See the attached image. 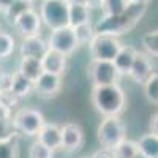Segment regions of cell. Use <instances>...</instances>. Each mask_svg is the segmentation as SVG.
<instances>
[{
	"mask_svg": "<svg viewBox=\"0 0 158 158\" xmlns=\"http://www.w3.org/2000/svg\"><path fill=\"white\" fill-rule=\"evenodd\" d=\"M48 46L49 49L59 51L65 56H70L76 51V48L79 46L77 38L74 33V29L71 25H65V27L51 30L49 40H48Z\"/></svg>",
	"mask_w": 158,
	"mask_h": 158,
	"instance_id": "52a82bcc",
	"label": "cell"
},
{
	"mask_svg": "<svg viewBox=\"0 0 158 158\" xmlns=\"http://www.w3.org/2000/svg\"><path fill=\"white\" fill-rule=\"evenodd\" d=\"M153 74V63L149 57V54L146 52H136V57L133 62V67H131L128 76L133 79L136 84H146V81Z\"/></svg>",
	"mask_w": 158,
	"mask_h": 158,
	"instance_id": "30bf717a",
	"label": "cell"
},
{
	"mask_svg": "<svg viewBox=\"0 0 158 158\" xmlns=\"http://www.w3.org/2000/svg\"><path fill=\"white\" fill-rule=\"evenodd\" d=\"M67 3L71 5V3H81V5H87L85 0H67Z\"/></svg>",
	"mask_w": 158,
	"mask_h": 158,
	"instance_id": "e575fe53",
	"label": "cell"
},
{
	"mask_svg": "<svg viewBox=\"0 0 158 158\" xmlns=\"http://www.w3.org/2000/svg\"><path fill=\"white\" fill-rule=\"evenodd\" d=\"M123 44L120 43V40L117 36H111V35H97L92 38V41L89 43V49H90V56L95 60H106V62H112L115 59V56L118 54Z\"/></svg>",
	"mask_w": 158,
	"mask_h": 158,
	"instance_id": "8992f818",
	"label": "cell"
},
{
	"mask_svg": "<svg viewBox=\"0 0 158 158\" xmlns=\"http://www.w3.org/2000/svg\"><path fill=\"white\" fill-rule=\"evenodd\" d=\"M33 90V82L30 79H27L22 73L16 71L15 74H11V87H10V94L15 98H22L27 97L30 92Z\"/></svg>",
	"mask_w": 158,
	"mask_h": 158,
	"instance_id": "ac0fdd59",
	"label": "cell"
},
{
	"mask_svg": "<svg viewBox=\"0 0 158 158\" xmlns=\"http://www.w3.org/2000/svg\"><path fill=\"white\" fill-rule=\"evenodd\" d=\"M41 16H40V13L35 11L33 8L32 10H27L25 13L15 21V29L16 32L25 38V36H35V35H40V30H41Z\"/></svg>",
	"mask_w": 158,
	"mask_h": 158,
	"instance_id": "9c48e42d",
	"label": "cell"
},
{
	"mask_svg": "<svg viewBox=\"0 0 158 158\" xmlns=\"http://www.w3.org/2000/svg\"><path fill=\"white\" fill-rule=\"evenodd\" d=\"M41 65H43V70L46 73L62 76L65 73V70H67V56L59 52V51L48 49L46 54L41 59Z\"/></svg>",
	"mask_w": 158,
	"mask_h": 158,
	"instance_id": "9a60e30c",
	"label": "cell"
},
{
	"mask_svg": "<svg viewBox=\"0 0 158 158\" xmlns=\"http://www.w3.org/2000/svg\"><path fill=\"white\" fill-rule=\"evenodd\" d=\"M141 43H142L144 49L147 51L149 56H156L158 57V29L144 33L142 38H141Z\"/></svg>",
	"mask_w": 158,
	"mask_h": 158,
	"instance_id": "484cf974",
	"label": "cell"
},
{
	"mask_svg": "<svg viewBox=\"0 0 158 158\" xmlns=\"http://www.w3.org/2000/svg\"><path fill=\"white\" fill-rule=\"evenodd\" d=\"M84 144V130L76 122H68L62 127V149L74 152Z\"/></svg>",
	"mask_w": 158,
	"mask_h": 158,
	"instance_id": "8fae6325",
	"label": "cell"
},
{
	"mask_svg": "<svg viewBox=\"0 0 158 158\" xmlns=\"http://www.w3.org/2000/svg\"><path fill=\"white\" fill-rule=\"evenodd\" d=\"M73 29H74V33H76L79 46H81V44H89L92 41V38L95 36L94 25H92L90 22L82 24V25H77V27H73Z\"/></svg>",
	"mask_w": 158,
	"mask_h": 158,
	"instance_id": "f1b7e54d",
	"label": "cell"
},
{
	"mask_svg": "<svg viewBox=\"0 0 158 158\" xmlns=\"http://www.w3.org/2000/svg\"><path fill=\"white\" fill-rule=\"evenodd\" d=\"M130 0H103L101 2V11L106 16H117L120 13L125 11V8L128 6Z\"/></svg>",
	"mask_w": 158,
	"mask_h": 158,
	"instance_id": "cb8c5ba5",
	"label": "cell"
},
{
	"mask_svg": "<svg viewBox=\"0 0 158 158\" xmlns=\"http://www.w3.org/2000/svg\"><path fill=\"white\" fill-rule=\"evenodd\" d=\"M36 136H38V142L44 144L46 147L52 150L62 149V127H59L57 123L44 122V125L38 131Z\"/></svg>",
	"mask_w": 158,
	"mask_h": 158,
	"instance_id": "5bb4252c",
	"label": "cell"
},
{
	"mask_svg": "<svg viewBox=\"0 0 158 158\" xmlns=\"http://www.w3.org/2000/svg\"><path fill=\"white\" fill-rule=\"evenodd\" d=\"M43 125H44L43 114L33 108H22L13 115L15 131L16 133H22L25 136H36Z\"/></svg>",
	"mask_w": 158,
	"mask_h": 158,
	"instance_id": "5b68a950",
	"label": "cell"
},
{
	"mask_svg": "<svg viewBox=\"0 0 158 158\" xmlns=\"http://www.w3.org/2000/svg\"><path fill=\"white\" fill-rule=\"evenodd\" d=\"M130 2H135V3H146V5H147L150 0H130Z\"/></svg>",
	"mask_w": 158,
	"mask_h": 158,
	"instance_id": "d590c367",
	"label": "cell"
},
{
	"mask_svg": "<svg viewBox=\"0 0 158 158\" xmlns=\"http://www.w3.org/2000/svg\"><path fill=\"white\" fill-rule=\"evenodd\" d=\"M138 144V150L146 155L147 158H158V136L149 133L139 138V141H136Z\"/></svg>",
	"mask_w": 158,
	"mask_h": 158,
	"instance_id": "ffe728a7",
	"label": "cell"
},
{
	"mask_svg": "<svg viewBox=\"0 0 158 158\" xmlns=\"http://www.w3.org/2000/svg\"><path fill=\"white\" fill-rule=\"evenodd\" d=\"M87 74L89 79L94 85H109V84H117L118 79V71L115 70L112 62L106 60H95L92 59V62L87 67Z\"/></svg>",
	"mask_w": 158,
	"mask_h": 158,
	"instance_id": "ba28073f",
	"label": "cell"
},
{
	"mask_svg": "<svg viewBox=\"0 0 158 158\" xmlns=\"http://www.w3.org/2000/svg\"><path fill=\"white\" fill-rule=\"evenodd\" d=\"M92 104L104 117L120 115L127 104L125 92L118 84L94 85V90H92Z\"/></svg>",
	"mask_w": 158,
	"mask_h": 158,
	"instance_id": "7a4b0ae2",
	"label": "cell"
},
{
	"mask_svg": "<svg viewBox=\"0 0 158 158\" xmlns=\"http://www.w3.org/2000/svg\"><path fill=\"white\" fill-rule=\"evenodd\" d=\"M29 158H54V150L36 141L29 149Z\"/></svg>",
	"mask_w": 158,
	"mask_h": 158,
	"instance_id": "f546056e",
	"label": "cell"
},
{
	"mask_svg": "<svg viewBox=\"0 0 158 158\" xmlns=\"http://www.w3.org/2000/svg\"><path fill=\"white\" fill-rule=\"evenodd\" d=\"M92 158H115V155H114V150L111 149H101L92 155Z\"/></svg>",
	"mask_w": 158,
	"mask_h": 158,
	"instance_id": "4dcf8cb0",
	"label": "cell"
},
{
	"mask_svg": "<svg viewBox=\"0 0 158 158\" xmlns=\"http://www.w3.org/2000/svg\"><path fill=\"white\" fill-rule=\"evenodd\" d=\"M68 18H70L71 27L87 24V22H90V8L87 5H81V3H71V5H68Z\"/></svg>",
	"mask_w": 158,
	"mask_h": 158,
	"instance_id": "d6986e66",
	"label": "cell"
},
{
	"mask_svg": "<svg viewBox=\"0 0 158 158\" xmlns=\"http://www.w3.org/2000/svg\"><path fill=\"white\" fill-rule=\"evenodd\" d=\"M144 94L152 104L158 106V73H153L144 84Z\"/></svg>",
	"mask_w": 158,
	"mask_h": 158,
	"instance_id": "83f0119b",
	"label": "cell"
},
{
	"mask_svg": "<svg viewBox=\"0 0 158 158\" xmlns=\"http://www.w3.org/2000/svg\"><path fill=\"white\" fill-rule=\"evenodd\" d=\"M98 141L103 146V149L114 150L120 144L127 135H125V123L118 115H109L104 117L100 127H98Z\"/></svg>",
	"mask_w": 158,
	"mask_h": 158,
	"instance_id": "3957f363",
	"label": "cell"
},
{
	"mask_svg": "<svg viewBox=\"0 0 158 158\" xmlns=\"http://www.w3.org/2000/svg\"><path fill=\"white\" fill-rule=\"evenodd\" d=\"M13 3H15V0H0V11H6Z\"/></svg>",
	"mask_w": 158,
	"mask_h": 158,
	"instance_id": "d6a6232c",
	"label": "cell"
},
{
	"mask_svg": "<svg viewBox=\"0 0 158 158\" xmlns=\"http://www.w3.org/2000/svg\"><path fill=\"white\" fill-rule=\"evenodd\" d=\"M15 133L13 127V117H11V108L8 104L0 101V139H3Z\"/></svg>",
	"mask_w": 158,
	"mask_h": 158,
	"instance_id": "7402d4cb",
	"label": "cell"
},
{
	"mask_svg": "<svg viewBox=\"0 0 158 158\" xmlns=\"http://www.w3.org/2000/svg\"><path fill=\"white\" fill-rule=\"evenodd\" d=\"M150 133L158 136V112L152 115V120H150Z\"/></svg>",
	"mask_w": 158,
	"mask_h": 158,
	"instance_id": "1f68e13d",
	"label": "cell"
},
{
	"mask_svg": "<svg viewBox=\"0 0 158 158\" xmlns=\"http://www.w3.org/2000/svg\"><path fill=\"white\" fill-rule=\"evenodd\" d=\"M19 73H22L27 79H30L32 82H35L36 79L44 73L41 59H33V57H21L19 62Z\"/></svg>",
	"mask_w": 158,
	"mask_h": 158,
	"instance_id": "e0dca14e",
	"label": "cell"
},
{
	"mask_svg": "<svg viewBox=\"0 0 158 158\" xmlns=\"http://www.w3.org/2000/svg\"><path fill=\"white\" fill-rule=\"evenodd\" d=\"M32 5H33V2H29V0H15V3H13L6 11H3V15L8 19L10 24H15V21L22 15V13L33 8Z\"/></svg>",
	"mask_w": 158,
	"mask_h": 158,
	"instance_id": "603a6c76",
	"label": "cell"
},
{
	"mask_svg": "<svg viewBox=\"0 0 158 158\" xmlns=\"http://www.w3.org/2000/svg\"><path fill=\"white\" fill-rule=\"evenodd\" d=\"M29 2H33V0H29Z\"/></svg>",
	"mask_w": 158,
	"mask_h": 158,
	"instance_id": "f35d334b",
	"label": "cell"
},
{
	"mask_svg": "<svg viewBox=\"0 0 158 158\" xmlns=\"http://www.w3.org/2000/svg\"><path fill=\"white\" fill-rule=\"evenodd\" d=\"M85 2H87V6L89 8H100L103 0H85Z\"/></svg>",
	"mask_w": 158,
	"mask_h": 158,
	"instance_id": "836d02e7",
	"label": "cell"
},
{
	"mask_svg": "<svg viewBox=\"0 0 158 158\" xmlns=\"http://www.w3.org/2000/svg\"><path fill=\"white\" fill-rule=\"evenodd\" d=\"M133 158H147V156H146V155H142L141 152H138V153H136V155H135Z\"/></svg>",
	"mask_w": 158,
	"mask_h": 158,
	"instance_id": "8d00e7d4",
	"label": "cell"
},
{
	"mask_svg": "<svg viewBox=\"0 0 158 158\" xmlns=\"http://www.w3.org/2000/svg\"><path fill=\"white\" fill-rule=\"evenodd\" d=\"M138 152L139 150H138L136 141H131V139H127V138L114 149L115 158H133Z\"/></svg>",
	"mask_w": 158,
	"mask_h": 158,
	"instance_id": "d4e9b609",
	"label": "cell"
},
{
	"mask_svg": "<svg viewBox=\"0 0 158 158\" xmlns=\"http://www.w3.org/2000/svg\"><path fill=\"white\" fill-rule=\"evenodd\" d=\"M146 10H147L146 3L130 2L125 11L120 13V15H117V16L103 15L94 25V30L97 35H111V36L118 38V35H123L135 27L139 22V19L144 16Z\"/></svg>",
	"mask_w": 158,
	"mask_h": 158,
	"instance_id": "6da1fadb",
	"label": "cell"
},
{
	"mask_svg": "<svg viewBox=\"0 0 158 158\" xmlns=\"http://www.w3.org/2000/svg\"><path fill=\"white\" fill-rule=\"evenodd\" d=\"M15 46H16V41L13 38V35L0 30V60L8 59L13 54V51H15Z\"/></svg>",
	"mask_w": 158,
	"mask_h": 158,
	"instance_id": "4316f807",
	"label": "cell"
},
{
	"mask_svg": "<svg viewBox=\"0 0 158 158\" xmlns=\"http://www.w3.org/2000/svg\"><path fill=\"white\" fill-rule=\"evenodd\" d=\"M85 158H92V156H85Z\"/></svg>",
	"mask_w": 158,
	"mask_h": 158,
	"instance_id": "74e56055",
	"label": "cell"
},
{
	"mask_svg": "<svg viewBox=\"0 0 158 158\" xmlns=\"http://www.w3.org/2000/svg\"><path fill=\"white\" fill-rule=\"evenodd\" d=\"M136 48L133 46H127L123 44L118 51V54L115 56V59L112 60L115 70L118 71V74H128L131 67H133V62H135V57H136Z\"/></svg>",
	"mask_w": 158,
	"mask_h": 158,
	"instance_id": "2e32d148",
	"label": "cell"
},
{
	"mask_svg": "<svg viewBox=\"0 0 158 158\" xmlns=\"http://www.w3.org/2000/svg\"><path fill=\"white\" fill-rule=\"evenodd\" d=\"M62 89V79L57 74L51 73H43L36 81L33 82V90L35 94L40 95L41 98H52L56 97Z\"/></svg>",
	"mask_w": 158,
	"mask_h": 158,
	"instance_id": "7c38bea8",
	"label": "cell"
},
{
	"mask_svg": "<svg viewBox=\"0 0 158 158\" xmlns=\"http://www.w3.org/2000/svg\"><path fill=\"white\" fill-rule=\"evenodd\" d=\"M49 49L48 41L40 36H25L22 38V43H21V57H33V59H43V56L46 54V51Z\"/></svg>",
	"mask_w": 158,
	"mask_h": 158,
	"instance_id": "4fadbf2b",
	"label": "cell"
},
{
	"mask_svg": "<svg viewBox=\"0 0 158 158\" xmlns=\"http://www.w3.org/2000/svg\"><path fill=\"white\" fill-rule=\"evenodd\" d=\"M40 16L51 30L70 25L67 0H43L40 6Z\"/></svg>",
	"mask_w": 158,
	"mask_h": 158,
	"instance_id": "277c9868",
	"label": "cell"
},
{
	"mask_svg": "<svg viewBox=\"0 0 158 158\" xmlns=\"http://www.w3.org/2000/svg\"><path fill=\"white\" fill-rule=\"evenodd\" d=\"M0 158H19V146L16 131L0 139Z\"/></svg>",
	"mask_w": 158,
	"mask_h": 158,
	"instance_id": "44dd1931",
	"label": "cell"
}]
</instances>
